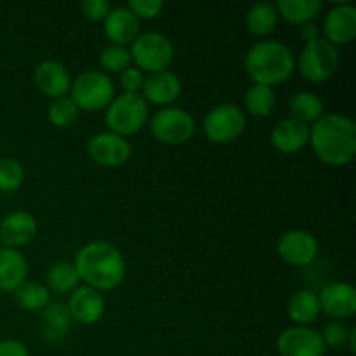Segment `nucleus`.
Listing matches in <instances>:
<instances>
[{
	"label": "nucleus",
	"instance_id": "obj_19",
	"mask_svg": "<svg viewBox=\"0 0 356 356\" xmlns=\"http://www.w3.org/2000/svg\"><path fill=\"white\" fill-rule=\"evenodd\" d=\"M139 19L127 7H113L103 19V30L108 40L115 45L127 47L139 37Z\"/></svg>",
	"mask_w": 356,
	"mask_h": 356
},
{
	"label": "nucleus",
	"instance_id": "obj_28",
	"mask_svg": "<svg viewBox=\"0 0 356 356\" xmlns=\"http://www.w3.org/2000/svg\"><path fill=\"white\" fill-rule=\"evenodd\" d=\"M243 104H245V110L250 117L266 118L270 117L275 104H277V96H275V90L271 87L252 83L247 89Z\"/></svg>",
	"mask_w": 356,
	"mask_h": 356
},
{
	"label": "nucleus",
	"instance_id": "obj_13",
	"mask_svg": "<svg viewBox=\"0 0 356 356\" xmlns=\"http://www.w3.org/2000/svg\"><path fill=\"white\" fill-rule=\"evenodd\" d=\"M320 312L337 320L353 318L356 313V291L348 282H332L318 294Z\"/></svg>",
	"mask_w": 356,
	"mask_h": 356
},
{
	"label": "nucleus",
	"instance_id": "obj_30",
	"mask_svg": "<svg viewBox=\"0 0 356 356\" xmlns=\"http://www.w3.org/2000/svg\"><path fill=\"white\" fill-rule=\"evenodd\" d=\"M79 113L80 110L76 108V104L73 103L70 96L59 97V99H52L47 108L49 122L58 129L72 127V125L76 122V118H79Z\"/></svg>",
	"mask_w": 356,
	"mask_h": 356
},
{
	"label": "nucleus",
	"instance_id": "obj_12",
	"mask_svg": "<svg viewBox=\"0 0 356 356\" xmlns=\"http://www.w3.org/2000/svg\"><path fill=\"white\" fill-rule=\"evenodd\" d=\"M280 356H325L327 346L322 334L309 327H291L285 329L277 339Z\"/></svg>",
	"mask_w": 356,
	"mask_h": 356
},
{
	"label": "nucleus",
	"instance_id": "obj_35",
	"mask_svg": "<svg viewBox=\"0 0 356 356\" xmlns=\"http://www.w3.org/2000/svg\"><path fill=\"white\" fill-rule=\"evenodd\" d=\"M143 83H145V73L136 66H129L127 70L120 73V86L124 92L141 94Z\"/></svg>",
	"mask_w": 356,
	"mask_h": 356
},
{
	"label": "nucleus",
	"instance_id": "obj_24",
	"mask_svg": "<svg viewBox=\"0 0 356 356\" xmlns=\"http://www.w3.org/2000/svg\"><path fill=\"white\" fill-rule=\"evenodd\" d=\"M275 7H277L278 17L301 26L318 16L323 2L322 0H280L275 3Z\"/></svg>",
	"mask_w": 356,
	"mask_h": 356
},
{
	"label": "nucleus",
	"instance_id": "obj_26",
	"mask_svg": "<svg viewBox=\"0 0 356 356\" xmlns=\"http://www.w3.org/2000/svg\"><path fill=\"white\" fill-rule=\"evenodd\" d=\"M278 13L275 3L259 2L254 3L245 14V26L254 37H268L277 28Z\"/></svg>",
	"mask_w": 356,
	"mask_h": 356
},
{
	"label": "nucleus",
	"instance_id": "obj_17",
	"mask_svg": "<svg viewBox=\"0 0 356 356\" xmlns=\"http://www.w3.org/2000/svg\"><path fill=\"white\" fill-rule=\"evenodd\" d=\"M181 90H183V83L179 76L170 70H162V72L149 73L145 76L141 96L145 97L146 103L167 108L181 96Z\"/></svg>",
	"mask_w": 356,
	"mask_h": 356
},
{
	"label": "nucleus",
	"instance_id": "obj_11",
	"mask_svg": "<svg viewBox=\"0 0 356 356\" xmlns=\"http://www.w3.org/2000/svg\"><path fill=\"white\" fill-rule=\"evenodd\" d=\"M277 250L284 263L302 268L312 264L318 256V240L306 229H289L278 240Z\"/></svg>",
	"mask_w": 356,
	"mask_h": 356
},
{
	"label": "nucleus",
	"instance_id": "obj_16",
	"mask_svg": "<svg viewBox=\"0 0 356 356\" xmlns=\"http://www.w3.org/2000/svg\"><path fill=\"white\" fill-rule=\"evenodd\" d=\"M37 219L26 211H14L0 221V242L7 249L28 245L37 236Z\"/></svg>",
	"mask_w": 356,
	"mask_h": 356
},
{
	"label": "nucleus",
	"instance_id": "obj_1",
	"mask_svg": "<svg viewBox=\"0 0 356 356\" xmlns=\"http://www.w3.org/2000/svg\"><path fill=\"white\" fill-rule=\"evenodd\" d=\"M73 266L87 287H92L99 292L117 289L127 273V264L120 250L113 243L104 240L86 243L76 252Z\"/></svg>",
	"mask_w": 356,
	"mask_h": 356
},
{
	"label": "nucleus",
	"instance_id": "obj_8",
	"mask_svg": "<svg viewBox=\"0 0 356 356\" xmlns=\"http://www.w3.org/2000/svg\"><path fill=\"white\" fill-rule=\"evenodd\" d=\"M149 129L156 141L169 146H179L193 138L197 125L186 110L167 106L153 115L149 120Z\"/></svg>",
	"mask_w": 356,
	"mask_h": 356
},
{
	"label": "nucleus",
	"instance_id": "obj_29",
	"mask_svg": "<svg viewBox=\"0 0 356 356\" xmlns=\"http://www.w3.org/2000/svg\"><path fill=\"white\" fill-rule=\"evenodd\" d=\"M13 296L16 305L26 312H42L51 302V292L38 282H24L13 292Z\"/></svg>",
	"mask_w": 356,
	"mask_h": 356
},
{
	"label": "nucleus",
	"instance_id": "obj_3",
	"mask_svg": "<svg viewBox=\"0 0 356 356\" xmlns=\"http://www.w3.org/2000/svg\"><path fill=\"white\" fill-rule=\"evenodd\" d=\"M243 65L254 83L273 89L291 79L296 72V56L282 42L264 40L249 49Z\"/></svg>",
	"mask_w": 356,
	"mask_h": 356
},
{
	"label": "nucleus",
	"instance_id": "obj_25",
	"mask_svg": "<svg viewBox=\"0 0 356 356\" xmlns=\"http://www.w3.org/2000/svg\"><path fill=\"white\" fill-rule=\"evenodd\" d=\"M289 110H291V118L302 122L306 125L315 124L316 120H320L325 115L323 101L320 99V96H316L315 92H309V90L296 92L291 97Z\"/></svg>",
	"mask_w": 356,
	"mask_h": 356
},
{
	"label": "nucleus",
	"instance_id": "obj_20",
	"mask_svg": "<svg viewBox=\"0 0 356 356\" xmlns=\"http://www.w3.org/2000/svg\"><path fill=\"white\" fill-rule=\"evenodd\" d=\"M271 145L284 155L299 153L309 145V125L294 118H284L271 129Z\"/></svg>",
	"mask_w": 356,
	"mask_h": 356
},
{
	"label": "nucleus",
	"instance_id": "obj_15",
	"mask_svg": "<svg viewBox=\"0 0 356 356\" xmlns=\"http://www.w3.org/2000/svg\"><path fill=\"white\" fill-rule=\"evenodd\" d=\"M322 31L323 38L336 47L351 44L356 37V7L348 2L334 6L323 19Z\"/></svg>",
	"mask_w": 356,
	"mask_h": 356
},
{
	"label": "nucleus",
	"instance_id": "obj_21",
	"mask_svg": "<svg viewBox=\"0 0 356 356\" xmlns=\"http://www.w3.org/2000/svg\"><path fill=\"white\" fill-rule=\"evenodd\" d=\"M28 261L19 250L0 249V292L13 294L19 285L26 282Z\"/></svg>",
	"mask_w": 356,
	"mask_h": 356
},
{
	"label": "nucleus",
	"instance_id": "obj_6",
	"mask_svg": "<svg viewBox=\"0 0 356 356\" xmlns=\"http://www.w3.org/2000/svg\"><path fill=\"white\" fill-rule=\"evenodd\" d=\"M339 66V49L329 44L323 37L308 42L296 61V68L308 82H327Z\"/></svg>",
	"mask_w": 356,
	"mask_h": 356
},
{
	"label": "nucleus",
	"instance_id": "obj_38",
	"mask_svg": "<svg viewBox=\"0 0 356 356\" xmlns=\"http://www.w3.org/2000/svg\"><path fill=\"white\" fill-rule=\"evenodd\" d=\"M320 33H322V30H320V26L315 23V21H309V23H305L299 26V35H301V38L306 42V44L320 38Z\"/></svg>",
	"mask_w": 356,
	"mask_h": 356
},
{
	"label": "nucleus",
	"instance_id": "obj_18",
	"mask_svg": "<svg viewBox=\"0 0 356 356\" xmlns=\"http://www.w3.org/2000/svg\"><path fill=\"white\" fill-rule=\"evenodd\" d=\"M35 83L44 96L59 99L70 92L72 76L63 63L45 59L35 68Z\"/></svg>",
	"mask_w": 356,
	"mask_h": 356
},
{
	"label": "nucleus",
	"instance_id": "obj_39",
	"mask_svg": "<svg viewBox=\"0 0 356 356\" xmlns=\"http://www.w3.org/2000/svg\"><path fill=\"white\" fill-rule=\"evenodd\" d=\"M348 344H350L351 353H356V329H350V336H348Z\"/></svg>",
	"mask_w": 356,
	"mask_h": 356
},
{
	"label": "nucleus",
	"instance_id": "obj_9",
	"mask_svg": "<svg viewBox=\"0 0 356 356\" xmlns=\"http://www.w3.org/2000/svg\"><path fill=\"white\" fill-rule=\"evenodd\" d=\"M245 131V113L236 104L214 106L204 118V134L214 145L235 143Z\"/></svg>",
	"mask_w": 356,
	"mask_h": 356
},
{
	"label": "nucleus",
	"instance_id": "obj_14",
	"mask_svg": "<svg viewBox=\"0 0 356 356\" xmlns=\"http://www.w3.org/2000/svg\"><path fill=\"white\" fill-rule=\"evenodd\" d=\"M66 308H68L72 320L82 323V325H94L103 318L104 312H106V301H104L103 292L82 285L70 294Z\"/></svg>",
	"mask_w": 356,
	"mask_h": 356
},
{
	"label": "nucleus",
	"instance_id": "obj_4",
	"mask_svg": "<svg viewBox=\"0 0 356 356\" xmlns=\"http://www.w3.org/2000/svg\"><path fill=\"white\" fill-rule=\"evenodd\" d=\"M148 103L141 94L124 92L113 97L110 106L106 108L104 120L110 132L127 138V136L138 134L145 127L148 122Z\"/></svg>",
	"mask_w": 356,
	"mask_h": 356
},
{
	"label": "nucleus",
	"instance_id": "obj_33",
	"mask_svg": "<svg viewBox=\"0 0 356 356\" xmlns=\"http://www.w3.org/2000/svg\"><path fill=\"white\" fill-rule=\"evenodd\" d=\"M322 339L325 343L327 348H332V350H339V348L346 346L348 344V336H350V329L344 325L343 322H329L325 323L322 332Z\"/></svg>",
	"mask_w": 356,
	"mask_h": 356
},
{
	"label": "nucleus",
	"instance_id": "obj_27",
	"mask_svg": "<svg viewBox=\"0 0 356 356\" xmlns=\"http://www.w3.org/2000/svg\"><path fill=\"white\" fill-rule=\"evenodd\" d=\"M45 287L49 289V292H56V294H72L80 284L79 273H76L73 263L68 261H59L54 263L47 270L45 275Z\"/></svg>",
	"mask_w": 356,
	"mask_h": 356
},
{
	"label": "nucleus",
	"instance_id": "obj_23",
	"mask_svg": "<svg viewBox=\"0 0 356 356\" xmlns=\"http://www.w3.org/2000/svg\"><path fill=\"white\" fill-rule=\"evenodd\" d=\"M318 294L309 289H302L292 294L287 305V315L298 327H308L320 316Z\"/></svg>",
	"mask_w": 356,
	"mask_h": 356
},
{
	"label": "nucleus",
	"instance_id": "obj_22",
	"mask_svg": "<svg viewBox=\"0 0 356 356\" xmlns=\"http://www.w3.org/2000/svg\"><path fill=\"white\" fill-rule=\"evenodd\" d=\"M72 325V316L63 302H49L42 309V337L47 343H59L68 334Z\"/></svg>",
	"mask_w": 356,
	"mask_h": 356
},
{
	"label": "nucleus",
	"instance_id": "obj_10",
	"mask_svg": "<svg viewBox=\"0 0 356 356\" xmlns=\"http://www.w3.org/2000/svg\"><path fill=\"white\" fill-rule=\"evenodd\" d=\"M131 143L113 132H99L87 143V155L101 167H120L131 159Z\"/></svg>",
	"mask_w": 356,
	"mask_h": 356
},
{
	"label": "nucleus",
	"instance_id": "obj_36",
	"mask_svg": "<svg viewBox=\"0 0 356 356\" xmlns=\"http://www.w3.org/2000/svg\"><path fill=\"white\" fill-rule=\"evenodd\" d=\"M80 9H82V14L86 16V19L103 21L108 16V13H110L111 6L108 0H83Z\"/></svg>",
	"mask_w": 356,
	"mask_h": 356
},
{
	"label": "nucleus",
	"instance_id": "obj_34",
	"mask_svg": "<svg viewBox=\"0 0 356 356\" xmlns=\"http://www.w3.org/2000/svg\"><path fill=\"white\" fill-rule=\"evenodd\" d=\"M125 7L138 19H155L162 13L163 2H160V0H129Z\"/></svg>",
	"mask_w": 356,
	"mask_h": 356
},
{
	"label": "nucleus",
	"instance_id": "obj_31",
	"mask_svg": "<svg viewBox=\"0 0 356 356\" xmlns=\"http://www.w3.org/2000/svg\"><path fill=\"white\" fill-rule=\"evenodd\" d=\"M131 52L122 45H106L99 54L101 72L104 73H122L131 66Z\"/></svg>",
	"mask_w": 356,
	"mask_h": 356
},
{
	"label": "nucleus",
	"instance_id": "obj_2",
	"mask_svg": "<svg viewBox=\"0 0 356 356\" xmlns=\"http://www.w3.org/2000/svg\"><path fill=\"white\" fill-rule=\"evenodd\" d=\"M309 145L320 162L344 167L356 155V125L339 113H325L309 127Z\"/></svg>",
	"mask_w": 356,
	"mask_h": 356
},
{
	"label": "nucleus",
	"instance_id": "obj_32",
	"mask_svg": "<svg viewBox=\"0 0 356 356\" xmlns=\"http://www.w3.org/2000/svg\"><path fill=\"white\" fill-rule=\"evenodd\" d=\"M24 181V169L17 160L2 159L0 160V191L19 190Z\"/></svg>",
	"mask_w": 356,
	"mask_h": 356
},
{
	"label": "nucleus",
	"instance_id": "obj_5",
	"mask_svg": "<svg viewBox=\"0 0 356 356\" xmlns=\"http://www.w3.org/2000/svg\"><path fill=\"white\" fill-rule=\"evenodd\" d=\"M70 97L79 110H106L115 97V83L101 70H87L72 80Z\"/></svg>",
	"mask_w": 356,
	"mask_h": 356
},
{
	"label": "nucleus",
	"instance_id": "obj_7",
	"mask_svg": "<svg viewBox=\"0 0 356 356\" xmlns=\"http://www.w3.org/2000/svg\"><path fill=\"white\" fill-rule=\"evenodd\" d=\"M131 61H134L136 68L143 73H155L162 70H169L174 61V45L165 35L159 31H146L139 33L131 44Z\"/></svg>",
	"mask_w": 356,
	"mask_h": 356
},
{
	"label": "nucleus",
	"instance_id": "obj_37",
	"mask_svg": "<svg viewBox=\"0 0 356 356\" xmlns=\"http://www.w3.org/2000/svg\"><path fill=\"white\" fill-rule=\"evenodd\" d=\"M0 356H30L28 348L21 341L3 339L0 341Z\"/></svg>",
	"mask_w": 356,
	"mask_h": 356
}]
</instances>
